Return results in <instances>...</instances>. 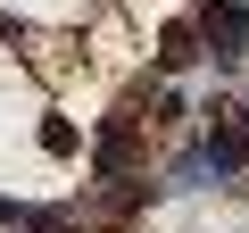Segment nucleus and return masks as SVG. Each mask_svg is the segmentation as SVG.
Here are the masks:
<instances>
[{
    "instance_id": "obj_1",
    "label": "nucleus",
    "mask_w": 249,
    "mask_h": 233,
    "mask_svg": "<svg viewBox=\"0 0 249 233\" xmlns=\"http://www.w3.org/2000/svg\"><path fill=\"white\" fill-rule=\"evenodd\" d=\"M199 167H208V175H232V167H249V108H241V116H224V125L208 134Z\"/></svg>"
},
{
    "instance_id": "obj_2",
    "label": "nucleus",
    "mask_w": 249,
    "mask_h": 233,
    "mask_svg": "<svg viewBox=\"0 0 249 233\" xmlns=\"http://www.w3.org/2000/svg\"><path fill=\"white\" fill-rule=\"evenodd\" d=\"M199 34H208V50H216V58H241V42H249V9L216 0V9L199 17Z\"/></svg>"
},
{
    "instance_id": "obj_3",
    "label": "nucleus",
    "mask_w": 249,
    "mask_h": 233,
    "mask_svg": "<svg viewBox=\"0 0 249 233\" xmlns=\"http://www.w3.org/2000/svg\"><path fill=\"white\" fill-rule=\"evenodd\" d=\"M158 58H166V67H191V58H199V42H191V25H166V42H158Z\"/></svg>"
},
{
    "instance_id": "obj_4",
    "label": "nucleus",
    "mask_w": 249,
    "mask_h": 233,
    "mask_svg": "<svg viewBox=\"0 0 249 233\" xmlns=\"http://www.w3.org/2000/svg\"><path fill=\"white\" fill-rule=\"evenodd\" d=\"M42 150H50V158H75V125H67V116H50V125H42Z\"/></svg>"
},
{
    "instance_id": "obj_5",
    "label": "nucleus",
    "mask_w": 249,
    "mask_h": 233,
    "mask_svg": "<svg viewBox=\"0 0 249 233\" xmlns=\"http://www.w3.org/2000/svg\"><path fill=\"white\" fill-rule=\"evenodd\" d=\"M124 158H133V134H124V125H108V142H100V167H124Z\"/></svg>"
}]
</instances>
